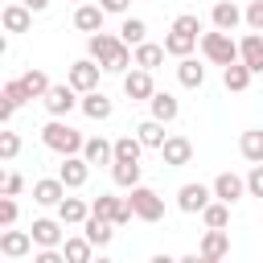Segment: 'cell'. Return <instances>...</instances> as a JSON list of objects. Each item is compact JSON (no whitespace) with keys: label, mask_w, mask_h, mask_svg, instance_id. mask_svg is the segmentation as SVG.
<instances>
[{"label":"cell","mask_w":263,"mask_h":263,"mask_svg":"<svg viewBox=\"0 0 263 263\" xmlns=\"http://www.w3.org/2000/svg\"><path fill=\"white\" fill-rule=\"evenodd\" d=\"M201 222H205V230H226L230 226V205L226 201H210L201 210Z\"/></svg>","instance_id":"obj_33"},{"label":"cell","mask_w":263,"mask_h":263,"mask_svg":"<svg viewBox=\"0 0 263 263\" xmlns=\"http://www.w3.org/2000/svg\"><path fill=\"white\" fill-rule=\"evenodd\" d=\"M251 78H255V74H251V66H247V62L222 66V82H226V90H234V95H238V90H247V86H251Z\"/></svg>","instance_id":"obj_28"},{"label":"cell","mask_w":263,"mask_h":263,"mask_svg":"<svg viewBox=\"0 0 263 263\" xmlns=\"http://www.w3.org/2000/svg\"><path fill=\"white\" fill-rule=\"evenodd\" d=\"M119 37H123V41L136 49V45H144V41H148V25H144L140 16H127V21L119 25Z\"/></svg>","instance_id":"obj_36"},{"label":"cell","mask_w":263,"mask_h":263,"mask_svg":"<svg viewBox=\"0 0 263 263\" xmlns=\"http://www.w3.org/2000/svg\"><path fill=\"white\" fill-rule=\"evenodd\" d=\"M12 222H16V201H12V197H4V193H0V226H4V230H8V226H12Z\"/></svg>","instance_id":"obj_43"},{"label":"cell","mask_w":263,"mask_h":263,"mask_svg":"<svg viewBox=\"0 0 263 263\" xmlns=\"http://www.w3.org/2000/svg\"><path fill=\"white\" fill-rule=\"evenodd\" d=\"M210 197H214V185H201V181H189V185L177 189V205L185 214H201L210 205Z\"/></svg>","instance_id":"obj_7"},{"label":"cell","mask_w":263,"mask_h":263,"mask_svg":"<svg viewBox=\"0 0 263 263\" xmlns=\"http://www.w3.org/2000/svg\"><path fill=\"white\" fill-rule=\"evenodd\" d=\"M41 144L49 148V152H58V156H82V136L70 127V123H62V119H49L45 127H41Z\"/></svg>","instance_id":"obj_1"},{"label":"cell","mask_w":263,"mask_h":263,"mask_svg":"<svg viewBox=\"0 0 263 263\" xmlns=\"http://www.w3.org/2000/svg\"><path fill=\"white\" fill-rule=\"evenodd\" d=\"M136 136H140V144H144V148H156V152H160V148H164V140H168L160 119H144V123L136 127Z\"/></svg>","instance_id":"obj_30"},{"label":"cell","mask_w":263,"mask_h":263,"mask_svg":"<svg viewBox=\"0 0 263 263\" xmlns=\"http://www.w3.org/2000/svg\"><path fill=\"white\" fill-rule=\"evenodd\" d=\"M62 197H66L62 177H45V181H37V185H33V201H37V205H45V210H49V205L58 210V205H62Z\"/></svg>","instance_id":"obj_17"},{"label":"cell","mask_w":263,"mask_h":263,"mask_svg":"<svg viewBox=\"0 0 263 263\" xmlns=\"http://www.w3.org/2000/svg\"><path fill=\"white\" fill-rule=\"evenodd\" d=\"M99 4H103L107 12H123V8H127V0H99Z\"/></svg>","instance_id":"obj_46"},{"label":"cell","mask_w":263,"mask_h":263,"mask_svg":"<svg viewBox=\"0 0 263 263\" xmlns=\"http://www.w3.org/2000/svg\"><path fill=\"white\" fill-rule=\"evenodd\" d=\"M123 95L132 99V103H148L152 95H156V86H152V70H127L123 74Z\"/></svg>","instance_id":"obj_8"},{"label":"cell","mask_w":263,"mask_h":263,"mask_svg":"<svg viewBox=\"0 0 263 263\" xmlns=\"http://www.w3.org/2000/svg\"><path fill=\"white\" fill-rule=\"evenodd\" d=\"M21 86L29 90V99H45V90H49L53 82H49L41 70H25V74H21Z\"/></svg>","instance_id":"obj_37"},{"label":"cell","mask_w":263,"mask_h":263,"mask_svg":"<svg viewBox=\"0 0 263 263\" xmlns=\"http://www.w3.org/2000/svg\"><path fill=\"white\" fill-rule=\"evenodd\" d=\"M247 193H251V197H263V164H255V168L247 173Z\"/></svg>","instance_id":"obj_44"},{"label":"cell","mask_w":263,"mask_h":263,"mask_svg":"<svg viewBox=\"0 0 263 263\" xmlns=\"http://www.w3.org/2000/svg\"><path fill=\"white\" fill-rule=\"evenodd\" d=\"M242 21L251 25V33H263V0H251L247 12H242Z\"/></svg>","instance_id":"obj_41"},{"label":"cell","mask_w":263,"mask_h":263,"mask_svg":"<svg viewBox=\"0 0 263 263\" xmlns=\"http://www.w3.org/2000/svg\"><path fill=\"white\" fill-rule=\"evenodd\" d=\"M238 152H242L251 164H263V127H251V132H242V140H238Z\"/></svg>","instance_id":"obj_31"},{"label":"cell","mask_w":263,"mask_h":263,"mask_svg":"<svg viewBox=\"0 0 263 263\" xmlns=\"http://www.w3.org/2000/svg\"><path fill=\"white\" fill-rule=\"evenodd\" d=\"M148 263H177V259H173V255H152Z\"/></svg>","instance_id":"obj_49"},{"label":"cell","mask_w":263,"mask_h":263,"mask_svg":"<svg viewBox=\"0 0 263 263\" xmlns=\"http://www.w3.org/2000/svg\"><path fill=\"white\" fill-rule=\"evenodd\" d=\"M21 189H25V177H21V173H4V181H0V193H4V197H16Z\"/></svg>","instance_id":"obj_42"},{"label":"cell","mask_w":263,"mask_h":263,"mask_svg":"<svg viewBox=\"0 0 263 263\" xmlns=\"http://www.w3.org/2000/svg\"><path fill=\"white\" fill-rule=\"evenodd\" d=\"M62 226H66L62 218H37L29 234H33V242H37V247H62V242H66Z\"/></svg>","instance_id":"obj_12"},{"label":"cell","mask_w":263,"mask_h":263,"mask_svg":"<svg viewBox=\"0 0 263 263\" xmlns=\"http://www.w3.org/2000/svg\"><path fill=\"white\" fill-rule=\"evenodd\" d=\"M193 45H197V37H189V33H177V29H168V37H164V49H168V58H189V53H193Z\"/></svg>","instance_id":"obj_34"},{"label":"cell","mask_w":263,"mask_h":263,"mask_svg":"<svg viewBox=\"0 0 263 263\" xmlns=\"http://www.w3.org/2000/svg\"><path fill=\"white\" fill-rule=\"evenodd\" d=\"M140 152H144L140 136H119L115 140V160H140Z\"/></svg>","instance_id":"obj_38"},{"label":"cell","mask_w":263,"mask_h":263,"mask_svg":"<svg viewBox=\"0 0 263 263\" xmlns=\"http://www.w3.org/2000/svg\"><path fill=\"white\" fill-rule=\"evenodd\" d=\"M205 259H214V263H222L226 259V251H230V234L226 230H205L201 234V247H197Z\"/></svg>","instance_id":"obj_21"},{"label":"cell","mask_w":263,"mask_h":263,"mask_svg":"<svg viewBox=\"0 0 263 263\" xmlns=\"http://www.w3.org/2000/svg\"><path fill=\"white\" fill-rule=\"evenodd\" d=\"M201 53H205L214 66H234V62H238V41H234L230 33L214 29V33H201Z\"/></svg>","instance_id":"obj_2"},{"label":"cell","mask_w":263,"mask_h":263,"mask_svg":"<svg viewBox=\"0 0 263 263\" xmlns=\"http://www.w3.org/2000/svg\"><path fill=\"white\" fill-rule=\"evenodd\" d=\"M21 4H29L33 12H41V8H49V0H21Z\"/></svg>","instance_id":"obj_48"},{"label":"cell","mask_w":263,"mask_h":263,"mask_svg":"<svg viewBox=\"0 0 263 263\" xmlns=\"http://www.w3.org/2000/svg\"><path fill=\"white\" fill-rule=\"evenodd\" d=\"M16 152H21V136L16 132H0V160H16Z\"/></svg>","instance_id":"obj_39"},{"label":"cell","mask_w":263,"mask_h":263,"mask_svg":"<svg viewBox=\"0 0 263 263\" xmlns=\"http://www.w3.org/2000/svg\"><path fill=\"white\" fill-rule=\"evenodd\" d=\"M238 62H247L251 74H263V37L259 33H247L238 41Z\"/></svg>","instance_id":"obj_20"},{"label":"cell","mask_w":263,"mask_h":263,"mask_svg":"<svg viewBox=\"0 0 263 263\" xmlns=\"http://www.w3.org/2000/svg\"><path fill=\"white\" fill-rule=\"evenodd\" d=\"M99 70H103V66H99L95 58H78V62L70 66V78H66V82H70L78 95H90V90H99Z\"/></svg>","instance_id":"obj_5"},{"label":"cell","mask_w":263,"mask_h":263,"mask_svg":"<svg viewBox=\"0 0 263 263\" xmlns=\"http://www.w3.org/2000/svg\"><path fill=\"white\" fill-rule=\"evenodd\" d=\"M90 251H95V242H90L86 234H74V238H66V242H62L66 263H90V259H95Z\"/></svg>","instance_id":"obj_27"},{"label":"cell","mask_w":263,"mask_h":263,"mask_svg":"<svg viewBox=\"0 0 263 263\" xmlns=\"http://www.w3.org/2000/svg\"><path fill=\"white\" fill-rule=\"evenodd\" d=\"M140 177H144L140 160H115V164H111V181H115L119 189H136Z\"/></svg>","instance_id":"obj_23"},{"label":"cell","mask_w":263,"mask_h":263,"mask_svg":"<svg viewBox=\"0 0 263 263\" xmlns=\"http://www.w3.org/2000/svg\"><path fill=\"white\" fill-rule=\"evenodd\" d=\"M173 29H177V33H189V37H197V33H201V16H197V12H181V16L173 21Z\"/></svg>","instance_id":"obj_40"},{"label":"cell","mask_w":263,"mask_h":263,"mask_svg":"<svg viewBox=\"0 0 263 263\" xmlns=\"http://www.w3.org/2000/svg\"><path fill=\"white\" fill-rule=\"evenodd\" d=\"M177 78H181V86L197 90V86L205 82V66H197L193 58H181V62H177Z\"/></svg>","instance_id":"obj_32"},{"label":"cell","mask_w":263,"mask_h":263,"mask_svg":"<svg viewBox=\"0 0 263 263\" xmlns=\"http://www.w3.org/2000/svg\"><path fill=\"white\" fill-rule=\"evenodd\" d=\"M0 251H4L8 259H21V255H29V251H33V234H29V230H12V226H8V230L0 234Z\"/></svg>","instance_id":"obj_19"},{"label":"cell","mask_w":263,"mask_h":263,"mask_svg":"<svg viewBox=\"0 0 263 263\" xmlns=\"http://www.w3.org/2000/svg\"><path fill=\"white\" fill-rule=\"evenodd\" d=\"M177 263H214V259H205V255L197 251V255H185V259H177Z\"/></svg>","instance_id":"obj_47"},{"label":"cell","mask_w":263,"mask_h":263,"mask_svg":"<svg viewBox=\"0 0 263 263\" xmlns=\"http://www.w3.org/2000/svg\"><path fill=\"white\" fill-rule=\"evenodd\" d=\"M111 99L103 95V90H90V95H82V115L86 119H111Z\"/></svg>","instance_id":"obj_29"},{"label":"cell","mask_w":263,"mask_h":263,"mask_svg":"<svg viewBox=\"0 0 263 263\" xmlns=\"http://www.w3.org/2000/svg\"><path fill=\"white\" fill-rule=\"evenodd\" d=\"M90 214H99V218H107V222H115V226H127V222L136 218L132 201H127V197H111V193H99V197L90 201Z\"/></svg>","instance_id":"obj_3"},{"label":"cell","mask_w":263,"mask_h":263,"mask_svg":"<svg viewBox=\"0 0 263 263\" xmlns=\"http://www.w3.org/2000/svg\"><path fill=\"white\" fill-rule=\"evenodd\" d=\"M210 21H214V29L234 33V29L242 25V8H238L234 0H218V4H214V12H210Z\"/></svg>","instance_id":"obj_16"},{"label":"cell","mask_w":263,"mask_h":263,"mask_svg":"<svg viewBox=\"0 0 263 263\" xmlns=\"http://www.w3.org/2000/svg\"><path fill=\"white\" fill-rule=\"evenodd\" d=\"M0 25H4L8 33H29V25H33V8L21 4V0H8L4 12H0Z\"/></svg>","instance_id":"obj_11"},{"label":"cell","mask_w":263,"mask_h":263,"mask_svg":"<svg viewBox=\"0 0 263 263\" xmlns=\"http://www.w3.org/2000/svg\"><path fill=\"white\" fill-rule=\"evenodd\" d=\"M160 160H164L168 168H181V164H189V160H193V144H189L185 136H168V140H164V148H160Z\"/></svg>","instance_id":"obj_15"},{"label":"cell","mask_w":263,"mask_h":263,"mask_svg":"<svg viewBox=\"0 0 263 263\" xmlns=\"http://www.w3.org/2000/svg\"><path fill=\"white\" fill-rule=\"evenodd\" d=\"M82 234L95 242V247H107L111 238H115V222H107V218H99V214H90L86 222H82Z\"/></svg>","instance_id":"obj_24"},{"label":"cell","mask_w":263,"mask_h":263,"mask_svg":"<svg viewBox=\"0 0 263 263\" xmlns=\"http://www.w3.org/2000/svg\"><path fill=\"white\" fill-rule=\"evenodd\" d=\"M33 263H66V255H62V247H41L33 255Z\"/></svg>","instance_id":"obj_45"},{"label":"cell","mask_w":263,"mask_h":263,"mask_svg":"<svg viewBox=\"0 0 263 263\" xmlns=\"http://www.w3.org/2000/svg\"><path fill=\"white\" fill-rule=\"evenodd\" d=\"M214 197L226 201V205H234L238 197H247V177H238V173H218V177H214Z\"/></svg>","instance_id":"obj_10"},{"label":"cell","mask_w":263,"mask_h":263,"mask_svg":"<svg viewBox=\"0 0 263 263\" xmlns=\"http://www.w3.org/2000/svg\"><path fill=\"white\" fill-rule=\"evenodd\" d=\"M103 16H107V8L86 0V4H78V8H74V29H82L86 37H90V33H103Z\"/></svg>","instance_id":"obj_13"},{"label":"cell","mask_w":263,"mask_h":263,"mask_svg":"<svg viewBox=\"0 0 263 263\" xmlns=\"http://www.w3.org/2000/svg\"><path fill=\"white\" fill-rule=\"evenodd\" d=\"M82 156H86V164H90V168H95V164H115V140L95 136V140H86V144H82Z\"/></svg>","instance_id":"obj_18"},{"label":"cell","mask_w":263,"mask_h":263,"mask_svg":"<svg viewBox=\"0 0 263 263\" xmlns=\"http://www.w3.org/2000/svg\"><path fill=\"white\" fill-rule=\"evenodd\" d=\"M58 218H62L66 226H82V222L90 218V205H86L82 197H62V205H58Z\"/></svg>","instance_id":"obj_26"},{"label":"cell","mask_w":263,"mask_h":263,"mask_svg":"<svg viewBox=\"0 0 263 263\" xmlns=\"http://www.w3.org/2000/svg\"><path fill=\"white\" fill-rule=\"evenodd\" d=\"M41 103H45V111H49L53 119H62V115H70L74 107H82V103H78V90H74L70 82H62V86H49Z\"/></svg>","instance_id":"obj_6"},{"label":"cell","mask_w":263,"mask_h":263,"mask_svg":"<svg viewBox=\"0 0 263 263\" xmlns=\"http://www.w3.org/2000/svg\"><path fill=\"white\" fill-rule=\"evenodd\" d=\"M164 45H152V41H144V45H136V66L140 70H156L160 62H164Z\"/></svg>","instance_id":"obj_35"},{"label":"cell","mask_w":263,"mask_h":263,"mask_svg":"<svg viewBox=\"0 0 263 263\" xmlns=\"http://www.w3.org/2000/svg\"><path fill=\"white\" fill-rule=\"evenodd\" d=\"M119 41H123V37H111V33H90V37H86V58H95V62L103 66V62L115 53V45H119Z\"/></svg>","instance_id":"obj_22"},{"label":"cell","mask_w":263,"mask_h":263,"mask_svg":"<svg viewBox=\"0 0 263 263\" xmlns=\"http://www.w3.org/2000/svg\"><path fill=\"white\" fill-rule=\"evenodd\" d=\"M58 177H62V185H66V189H82V185H86V177H90L86 156H62Z\"/></svg>","instance_id":"obj_9"},{"label":"cell","mask_w":263,"mask_h":263,"mask_svg":"<svg viewBox=\"0 0 263 263\" xmlns=\"http://www.w3.org/2000/svg\"><path fill=\"white\" fill-rule=\"evenodd\" d=\"M148 107H152V119H160V123H173L177 111H181V103H177L168 90H156V95L148 99Z\"/></svg>","instance_id":"obj_25"},{"label":"cell","mask_w":263,"mask_h":263,"mask_svg":"<svg viewBox=\"0 0 263 263\" xmlns=\"http://www.w3.org/2000/svg\"><path fill=\"white\" fill-rule=\"evenodd\" d=\"M90 263H115V259H107V255H99V259H90Z\"/></svg>","instance_id":"obj_50"},{"label":"cell","mask_w":263,"mask_h":263,"mask_svg":"<svg viewBox=\"0 0 263 263\" xmlns=\"http://www.w3.org/2000/svg\"><path fill=\"white\" fill-rule=\"evenodd\" d=\"M78 4H86V0H78Z\"/></svg>","instance_id":"obj_51"},{"label":"cell","mask_w":263,"mask_h":263,"mask_svg":"<svg viewBox=\"0 0 263 263\" xmlns=\"http://www.w3.org/2000/svg\"><path fill=\"white\" fill-rule=\"evenodd\" d=\"M127 201H132V210H136L140 222H160V218H164V201H160V193L148 189V185H136Z\"/></svg>","instance_id":"obj_4"},{"label":"cell","mask_w":263,"mask_h":263,"mask_svg":"<svg viewBox=\"0 0 263 263\" xmlns=\"http://www.w3.org/2000/svg\"><path fill=\"white\" fill-rule=\"evenodd\" d=\"M0 99H4V103H0V119L8 123V119L16 115V107H25V103H29V90L21 86V78H8V82H4V90H0Z\"/></svg>","instance_id":"obj_14"}]
</instances>
